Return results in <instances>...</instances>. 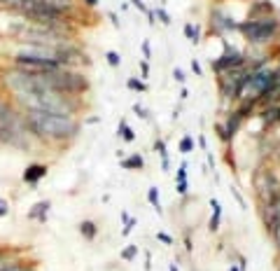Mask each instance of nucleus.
<instances>
[{"mask_svg": "<svg viewBox=\"0 0 280 271\" xmlns=\"http://www.w3.org/2000/svg\"><path fill=\"white\" fill-rule=\"evenodd\" d=\"M229 271H241V269H238V264H231V267H229Z\"/></svg>", "mask_w": 280, "mask_h": 271, "instance_id": "nucleus-36", "label": "nucleus"}, {"mask_svg": "<svg viewBox=\"0 0 280 271\" xmlns=\"http://www.w3.org/2000/svg\"><path fill=\"white\" fill-rule=\"evenodd\" d=\"M191 70H194V73H196V75H201V73H203V70H201V63H198L196 59H194V61H191Z\"/></svg>", "mask_w": 280, "mask_h": 271, "instance_id": "nucleus-30", "label": "nucleus"}, {"mask_svg": "<svg viewBox=\"0 0 280 271\" xmlns=\"http://www.w3.org/2000/svg\"><path fill=\"white\" fill-rule=\"evenodd\" d=\"M82 2H84V7L93 9V7H96V5H98V2H100V0H82Z\"/></svg>", "mask_w": 280, "mask_h": 271, "instance_id": "nucleus-31", "label": "nucleus"}, {"mask_svg": "<svg viewBox=\"0 0 280 271\" xmlns=\"http://www.w3.org/2000/svg\"><path fill=\"white\" fill-rule=\"evenodd\" d=\"M105 59H107V63L112 66V68H119L121 66V56L114 52V49H110V52H105Z\"/></svg>", "mask_w": 280, "mask_h": 271, "instance_id": "nucleus-18", "label": "nucleus"}, {"mask_svg": "<svg viewBox=\"0 0 280 271\" xmlns=\"http://www.w3.org/2000/svg\"><path fill=\"white\" fill-rule=\"evenodd\" d=\"M143 166H145L143 155H129L121 159V169H126V171H140Z\"/></svg>", "mask_w": 280, "mask_h": 271, "instance_id": "nucleus-11", "label": "nucleus"}, {"mask_svg": "<svg viewBox=\"0 0 280 271\" xmlns=\"http://www.w3.org/2000/svg\"><path fill=\"white\" fill-rule=\"evenodd\" d=\"M119 138L124 140V143H133V140H136V131H133V129H131L124 119L119 122Z\"/></svg>", "mask_w": 280, "mask_h": 271, "instance_id": "nucleus-13", "label": "nucleus"}, {"mask_svg": "<svg viewBox=\"0 0 280 271\" xmlns=\"http://www.w3.org/2000/svg\"><path fill=\"white\" fill-rule=\"evenodd\" d=\"M77 229H80V234H82L84 241H93L96 236H98V227H96V222H93V220H82Z\"/></svg>", "mask_w": 280, "mask_h": 271, "instance_id": "nucleus-9", "label": "nucleus"}, {"mask_svg": "<svg viewBox=\"0 0 280 271\" xmlns=\"http://www.w3.org/2000/svg\"><path fill=\"white\" fill-rule=\"evenodd\" d=\"M241 122H243V115L241 110H236V112H231L227 119V126H224V131H227V138L234 140V136L238 133V129H241Z\"/></svg>", "mask_w": 280, "mask_h": 271, "instance_id": "nucleus-8", "label": "nucleus"}, {"mask_svg": "<svg viewBox=\"0 0 280 271\" xmlns=\"http://www.w3.org/2000/svg\"><path fill=\"white\" fill-rule=\"evenodd\" d=\"M175 187H178V194H180V196H187V189H189L187 180H185V182H175Z\"/></svg>", "mask_w": 280, "mask_h": 271, "instance_id": "nucleus-24", "label": "nucleus"}, {"mask_svg": "<svg viewBox=\"0 0 280 271\" xmlns=\"http://www.w3.org/2000/svg\"><path fill=\"white\" fill-rule=\"evenodd\" d=\"M185 180H187V162H182V166L175 173V182H185Z\"/></svg>", "mask_w": 280, "mask_h": 271, "instance_id": "nucleus-20", "label": "nucleus"}, {"mask_svg": "<svg viewBox=\"0 0 280 271\" xmlns=\"http://www.w3.org/2000/svg\"><path fill=\"white\" fill-rule=\"evenodd\" d=\"M147 201L152 203V206H154V210H157V213H161V201H159V189H157V187H150V189H147Z\"/></svg>", "mask_w": 280, "mask_h": 271, "instance_id": "nucleus-15", "label": "nucleus"}, {"mask_svg": "<svg viewBox=\"0 0 280 271\" xmlns=\"http://www.w3.org/2000/svg\"><path fill=\"white\" fill-rule=\"evenodd\" d=\"M49 208H52V203L49 201H38L33 203L28 210V220H35V222H42L45 225L47 217H49Z\"/></svg>", "mask_w": 280, "mask_h": 271, "instance_id": "nucleus-6", "label": "nucleus"}, {"mask_svg": "<svg viewBox=\"0 0 280 271\" xmlns=\"http://www.w3.org/2000/svg\"><path fill=\"white\" fill-rule=\"evenodd\" d=\"M210 210H212V215H210V222H208V229L215 234V232H220V222H222V203L215 196L210 199Z\"/></svg>", "mask_w": 280, "mask_h": 271, "instance_id": "nucleus-7", "label": "nucleus"}, {"mask_svg": "<svg viewBox=\"0 0 280 271\" xmlns=\"http://www.w3.org/2000/svg\"><path fill=\"white\" fill-rule=\"evenodd\" d=\"M262 119L264 124H278L280 122V103H273V105H266V110L262 112Z\"/></svg>", "mask_w": 280, "mask_h": 271, "instance_id": "nucleus-10", "label": "nucleus"}, {"mask_svg": "<svg viewBox=\"0 0 280 271\" xmlns=\"http://www.w3.org/2000/svg\"><path fill=\"white\" fill-rule=\"evenodd\" d=\"M9 213V206H7V201L5 199H0V217H5Z\"/></svg>", "mask_w": 280, "mask_h": 271, "instance_id": "nucleus-28", "label": "nucleus"}, {"mask_svg": "<svg viewBox=\"0 0 280 271\" xmlns=\"http://www.w3.org/2000/svg\"><path fill=\"white\" fill-rule=\"evenodd\" d=\"M133 5H136V9H140V12H147V7L143 5V0H131Z\"/></svg>", "mask_w": 280, "mask_h": 271, "instance_id": "nucleus-32", "label": "nucleus"}, {"mask_svg": "<svg viewBox=\"0 0 280 271\" xmlns=\"http://www.w3.org/2000/svg\"><path fill=\"white\" fill-rule=\"evenodd\" d=\"M84 124H98V117H89V119H84Z\"/></svg>", "mask_w": 280, "mask_h": 271, "instance_id": "nucleus-35", "label": "nucleus"}, {"mask_svg": "<svg viewBox=\"0 0 280 271\" xmlns=\"http://www.w3.org/2000/svg\"><path fill=\"white\" fill-rule=\"evenodd\" d=\"M236 31L243 33V38L252 45H266L271 42L280 31V21L276 16H262V19H250L236 26Z\"/></svg>", "mask_w": 280, "mask_h": 271, "instance_id": "nucleus-3", "label": "nucleus"}, {"mask_svg": "<svg viewBox=\"0 0 280 271\" xmlns=\"http://www.w3.org/2000/svg\"><path fill=\"white\" fill-rule=\"evenodd\" d=\"M168 271H178V264H171V269Z\"/></svg>", "mask_w": 280, "mask_h": 271, "instance_id": "nucleus-37", "label": "nucleus"}, {"mask_svg": "<svg viewBox=\"0 0 280 271\" xmlns=\"http://www.w3.org/2000/svg\"><path fill=\"white\" fill-rule=\"evenodd\" d=\"M217 133H220V138H222V140H227V143H229V138H227V131H224V126H220V124H217Z\"/></svg>", "mask_w": 280, "mask_h": 271, "instance_id": "nucleus-34", "label": "nucleus"}, {"mask_svg": "<svg viewBox=\"0 0 280 271\" xmlns=\"http://www.w3.org/2000/svg\"><path fill=\"white\" fill-rule=\"evenodd\" d=\"M157 239H159L161 243H166V246H171V243H173V239H171L168 234H164V232H157Z\"/></svg>", "mask_w": 280, "mask_h": 271, "instance_id": "nucleus-26", "label": "nucleus"}, {"mask_svg": "<svg viewBox=\"0 0 280 271\" xmlns=\"http://www.w3.org/2000/svg\"><path fill=\"white\" fill-rule=\"evenodd\" d=\"M0 145L12 147L16 152H33L35 138L23 124L21 110L16 108L9 98L0 96Z\"/></svg>", "mask_w": 280, "mask_h": 271, "instance_id": "nucleus-2", "label": "nucleus"}, {"mask_svg": "<svg viewBox=\"0 0 280 271\" xmlns=\"http://www.w3.org/2000/svg\"><path fill=\"white\" fill-rule=\"evenodd\" d=\"M278 271H280V264H278Z\"/></svg>", "mask_w": 280, "mask_h": 271, "instance_id": "nucleus-38", "label": "nucleus"}, {"mask_svg": "<svg viewBox=\"0 0 280 271\" xmlns=\"http://www.w3.org/2000/svg\"><path fill=\"white\" fill-rule=\"evenodd\" d=\"M136 255H138V246H126V248L121 250V260H126V262L136 260Z\"/></svg>", "mask_w": 280, "mask_h": 271, "instance_id": "nucleus-19", "label": "nucleus"}, {"mask_svg": "<svg viewBox=\"0 0 280 271\" xmlns=\"http://www.w3.org/2000/svg\"><path fill=\"white\" fill-rule=\"evenodd\" d=\"M47 176V166L45 164H28L26 169H23V176L21 180L26 182V185H35V182H40V180Z\"/></svg>", "mask_w": 280, "mask_h": 271, "instance_id": "nucleus-5", "label": "nucleus"}, {"mask_svg": "<svg viewBox=\"0 0 280 271\" xmlns=\"http://www.w3.org/2000/svg\"><path fill=\"white\" fill-rule=\"evenodd\" d=\"M154 16H159L164 26H168V23H171V16H168V12H166L164 7H157V9H154Z\"/></svg>", "mask_w": 280, "mask_h": 271, "instance_id": "nucleus-21", "label": "nucleus"}, {"mask_svg": "<svg viewBox=\"0 0 280 271\" xmlns=\"http://www.w3.org/2000/svg\"><path fill=\"white\" fill-rule=\"evenodd\" d=\"M143 54H145V61H150V56H152V47H150V42H147V40L143 42Z\"/></svg>", "mask_w": 280, "mask_h": 271, "instance_id": "nucleus-27", "label": "nucleus"}, {"mask_svg": "<svg viewBox=\"0 0 280 271\" xmlns=\"http://www.w3.org/2000/svg\"><path fill=\"white\" fill-rule=\"evenodd\" d=\"M154 150L159 152V157L164 159V171L171 169V164H168V147H166V140L164 138H157V143H154Z\"/></svg>", "mask_w": 280, "mask_h": 271, "instance_id": "nucleus-12", "label": "nucleus"}, {"mask_svg": "<svg viewBox=\"0 0 280 271\" xmlns=\"http://www.w3.org/2000/svg\"><path fill=\"white\" fill-rule=\"evenodd\" d=\"M107 16H110V21H112V26H114V28H119V19H117V14H114V12H110V14H107Z\"/></svg>", "mask_w": 280, "mask_h": 271, "instance_id": "nucleus-33", "label": "nucleus"}, {"mask_svg": "<svg viewBox=\"0 0 280 271\" xmlns=\"http://www.w3.org/2000/svg\"><path fill=\"white\" fill-rule=\"evenodd\" d=\"M140 70H143V80H147V75H150V63L140 61Z\"/></svg>", "mask_w": 280, "mask_h": 271, "instance_id": "nucleus-29", "label": "nucleus"}, {"mask_svg": "<svg viewBox=\"0 0 280 271\" xmlns=\"http://www.w3.org/2000/svg\"><path fill=\"white\" fill-rule=\"evenodd\" d=\"M126 87H129L131 91H140V93L147 91V85H145L143 80H138V78H129L126 80Z\"/></svg>", "mask_w": 280, "mask_h": 271, "instance_id": "nucleus-16", "label": "nucleus"}, {"mask_svg": "<svg viewBox=\"0 0 280 271\" xmlns=\"http://www.w3.org/2000/svg\"><path fill=\"white\" fill-rule=\"evenodd\" d=\"M194 138H191V136H185V138L180 140V152L182 155H189V152H194Z\"/></svg>", "mask_w": 280, "mask_h": 271, "instance_id": "nucleus-17", "label": "nucleus"}, {"mask_svg": "<svg viewBox=\"0 0 280 271\" xmlns=\"http://www.w3.org/2000/svg\"><path fill=\"white\" fill-rule=\"evenodd\" d=\"M133 112H136L140 119H150V112H147V108H143L140 103H136V105H133Z\"/></svg>", "mask_w": 280, "mask_h": 271, "instance_id": "nucleus-22", "label": "nucleus"}, {"mask_svg": "<svg viewBox=\"0 0 280 271\" xmlns=\"http://www.w3.org/2000/svg\"><path fill=\"white\" fill-rule=\"evenodd\" d=\"M185 35L194 42V45H198V40H201V28H194V23H185Z\"/></svg>", "mask_w": 280, "mask_h": 271, "instance_id": "nucleus-14", "label": "nucleus"}, {"mask_svg": "<svg viewBox=\"0 0 280 271\" xmlns=\"http://www.w3.org/2000/svg\"><path fill=\"white\" fill-rule=\"evenodd\" d=\"M245 54H241V52H236V49H227L222 56H217L215 61H210V68L215 70V73H227V70H234V68H243L245 66Z\"/></svg>", "mask_w": 280, "mask_h": 271, "instance_id": "nucleus-4", "label": "nucleus"}, {"mask_svg": "<svg viewBox=\"0 0 280 271\" xmlns=\"http://www.w3.org/2000/svg\"><path fill=\"white\" fill-rule=\"evenodd\" d=\"M14 5H16V0H0V9H5V12H9Z\"/></svg>", "mask_w": 280, "mask_h": 271, "instance_id": "nucleus-25", "label": "nucleus"}, {"mask_svg": "<svg viewBox=\"0 0 280 271\" xmlns=\"http://www.w3.org/2000/svg\"><path fill=\"white\" fill-rule=\"evenodd\" d=\"M23 124L42 145H63L75 140L82 131V122L77 115H56V112H42V110H21Z\"/></svg>", "mask_w": 280, "mask_h": 271, "instance_id": "nucleus-1", "label": "nucleus"}, {"mask_svg": "<svg viewBox=\"0 0 280 271\" xmlns=\"http://www.w3.org/2000/svg\"><path fill=\"white\" fill-rule=\"evenodd\" d=\"M173 80H175V82H180V85H185V70H182V68H175V70H173Z\"/></svg>", "mask_w": 280, "mask_h": 271, "instance_id": "nucleus-23", "label": "nucleus"}]
</instances>
